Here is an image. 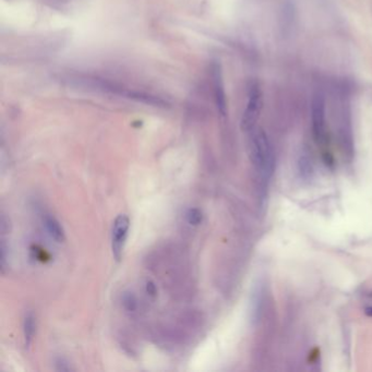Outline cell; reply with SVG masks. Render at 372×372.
I'll use <instances>...</instances> for the list:
<instances>
[{
  "label": "cell",
  "mask_w": 372,
  "mask_h": 372,
  "mask_svg": "<svg viewBox=\"0 0 372 372\" xmlns=\"http://www.w3.org/2000/svg\"><path fill=\"white\" fill-rule=\"evenodd\" d=\"M250 133V158L259 170L260 175L264 178H269L273 167V152L268 135L263 130L253 129Z\"/></svg>",
  "instance_id": "obj_1"
},
{
  "label": "cell",
  "mask_w": 372,
  "mask_h": 372,
  "mask_svg": "<svg viewBox=\"0 0 372 372\" xmlns=\"http://www.w3.org/2000/svg\"><path fill=\"white\" fill-rule=\"evenodd\" d=\"M130 227V220L127 215L120 214L116 218L111 231V249L117 261L122 257Z\"/></svg>",
  "instance_id": "obj_3"
},
{
  "label": "cell",
  "mask_w": 372,
  "mask_h": 372,
  "mask_svg": "<svg viewBox=\"0 0 372 372\" xmlns=\"http://www.w3.org/2000/svg\"><path fill=\"white\" fill-rule=\"evenodd\" d=\"M45 227L48 232V235L51 236L54 240L57 241V243H63L65 240V231L63 226L60 225V223L56 220L54 216H49L47 215L45 218Z\"/></svg>",
  "instance_id": "obj_6"
},
{
  "label": "cell",
  "mask_w": 372,
  "mask_h": 372,
  "mask_svg": "<svg viewBox=\"0 0 372 372\" xmlns=\"http://www.w3.org/2000/svg\"><path fill=\"white\" fill-rule=\"evenodd\" d=\"M262 108V93L257 83H252L248 92V101L246 109L241 118V129L250 132L254 129Z\"/></svg>",
  "instance_id": "obj_2"
},
{
  "label": "cell",
  "mask_w": 372,
  "mask_h": 372,
  "mask_svg": "<svg viewBox=\"0 0 372 372\" xmlns=\"http://www.w3.org/2000/svg\"><path fill=\"white\" fill-rule=\"evenodd\" d=\"M312 129L315 141L321 142L325 133V103L321 95H315L311 104Z\"/></svg>",
  "instance_id": "obj_4"
},
{
  "label": "cell",
  "mask_w": 372,
  "mask_h": 372,
  "mask_svg": "<svg viewBox=\"0 0 372 372\" xmlns=\"http://www.w3.org/2000/svg\"><path fill=\"white\" fill-rule=\"evenodd\" d=\"M212 77H213V88H214L216 106H218L219 113L222 116H225L226 111H227L226 94H225V89H224V81H223L222 68H221V65L218 63L213 65Z\"/></svg>",
  "instance_id": "obj_5"
},
{
  "label": "cell",
  "mask_w": 372,
  "mask_h": 372,
  "mask_svg": "<svg viewBox=\"0 0 372 372\" xmlns=\"http://www.w3.org/2000/svg\"><path fill=\"white\" fill-rule=\"evenodd\" d=\"M187 222L190 225L197 226L202 222V213L199 209H190L187 213Z\"/></svg>",
  "instance_id": "obj_8"
},
{
  "label": "cell",
  "mask_w": 372,
  "mask_h": 372,
  "mask_svg": "<svg viewBox=\"0 0 372 372\" xmlns=\"http://www.w3.org/2000/svg\"><path fill=\"white\" fill-rule=\"evenodd\" d=\"M146 290H147V293L151 294V295H154L155 291H156V289H155L154 284H152V283H147V285H146Z\"/></svg>",
  "instance_id": "obj_10"
},
{
  "label": "cell",
  "mask_w": 372,
  "mask_h": 372,
  "mask_svg": "<svg viewBox=\"0 0 372 372\" xmlns=\"http://www.w3.org/2000/svg\"><path fill=\"white\" fill-rule=\"evenodd\" d=\"M364 313H365V314H367V315H368V317H372V307H369V308H367V309H365Z\"/></svg>",
  "instance_id": "obj_11"
},
{
  "label": "cell",
  "mask_w": 372,
  "mask_h": 372,
  "mask_svg": "<svg viewBox=\"0 0 372 372\" xmlns=\"http://www.w3.org/2000/svg\"><path fill=\"white\" fill-rule=\"evenodd\" d=\"M125 306L128 310H133L135 308V300L133 298L132 295H129L127 297H125Z\"/></svg>",
  "instance_id": "obj_9"
},
{
  "label": "cell",
  "mask_w": 372,
  "mask_h": 372,
  "mask_svg": "<svg viewBox=\"0 0 372 372\" xmlns=\"http://www.w3.org/2000/svg\"><path fill=\"white\" fill-rule=\"evenodd\" d=\"M35 327H36L35 317L33 315V313H28L26 315V318H24V322H23L24 338H26V343L28 346L31 344V342H32L34 333H35Z\"/></svg>",
  "instance_id": "obj_7"
}]
</instances>
